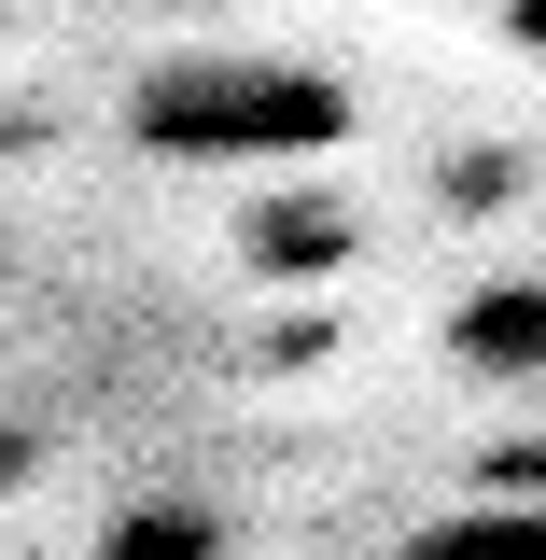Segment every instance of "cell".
I'll list each match as a JSON object with an SVG mask.
<instances>
[{"label": "cell", "mask_w": 546, "mask_h": 560, "mask_svg": "<svg viewBox=\"0 0 546 560\" xmlns=\"http://www.w3.org/2000/svg\"><path fill=\"white\" fill-rule=\"evenodd\" d=\"M127 127L183 168H280V154H323L350 140V98L323 84L309 57H239V43H183L127 98Z\"/></svg>", "instance_id": "1"}, {"label": "cell", "mask_w": 546, "mask_h": 560, "mask_svg": "<svg viewBox=\"0 0 546 560\" xmlns=\"http://www.w3.org/2000/svg\"><path fill=\"white\" fill-rule=\"evenodd\" d=\"M379 560H546V490H490V504H449V518L393 533Z\"/></svg>", "instance_id": "2"}, {"label": "cell", "mask_w": 546, "mask_h": 560, "mask_svg": "<svg viewBox=\"0 0 546 560\" xmlns=\"http://www.w3.org/2000/svg\"><path fill=\"white\" fill-rule=\"evenodd\" d=\"M449 350L477 364V378H546V280H490L449 308Z\"/></svg>", "instance_id": "3"}, {"label": "cell", "mask_w": 546, "mask_h": 560, "mask_svg": "<svg viewBox=\"0 0 546 560\" xmlns=\"http://www.w3.org/2000/svg\"><path fill=\"white\" fill-rule=\"evenodd\" d=\"M113 560H210V518H154V533H113Z\"/></svg>", "instance_id": "4"}, {"label": "cell", "mask_w": 546, "mask_h": 560, "mask_svg": "<svg viewBox=\"0 0 546 560\" xmlns=\"http://www.w3.org/2000/svg\"><path fill=\"white\" fill-rule=\"evenodd\" d=\"M490 28H504L519 57H546V0H490Z\"/></svg>", "instance_id": "5"}]
</instances>
